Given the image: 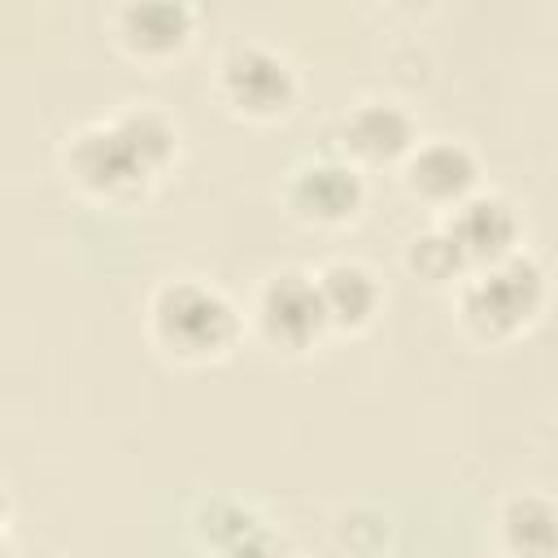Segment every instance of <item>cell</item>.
I'll use <instances>...</instances> for the list:
<instances>
[{
    "instance_id": "obj_6",
    "label": "cell",
    "mask_w": 558,
    "mask_h": 558,
    "mask_svg": "<svg viewBox=\"0 0 558 558\" xmlns=\"http://www.w3.org/2000/svg\"><path fill=\"white\" fill-rule=\"evenodd\" d=\"M283 205L305 227H344L366 205V179L344 157H310L288 170Z\"/></svg>"
},
{
    "instance_id": "obj_3",
    "label": "cell",
    "mask_w": 558,
    "mask_h": 558,
    "mask_svg": "<svg viewBox=\"0 0 558 558\" xmlns=\"http://www.w3.org/2000/svg\"><path fill=\"white\" fill-rule=\"evenodd\" d=\"M545 296H549L545 266L519 248L493 266L471 270L458 283V323L484 344H506L536 323Z\"/></svg>"
},
{
    "instance_id": "obj_9",
    "label": "cell",
    "mask_w": 558,
    "mask_h": 558,
    "mask_svg": "<svg viewBox=\"0 0 558 558\" xmlns=\"http://www.w3.org/2000/svg\"><path fill=\"white\" fill-rule=\"evenodd\" d=\"M440 227L449 231V240L458 244V253L466 257L471 270L493 266V262L519 253V231H523L514 205L501 192H475V196H466L462 205H453L445 214Z\"/></svg>"
},
{
    "instance_id": "obj_1",
    "label": "cell",
    "mask_w": 558,
    "mask_h": 558,
    "mask_svg": "<svg viewBox=\"0 0 558 558\" xmlns=\"http://www.w3.org/2000/svg\"><path fill=\"white\" fill-rule=\"evenodd\" d=\"M179 157V126L153 105H126L109 118L78 126L61 153L65 179L109 205L140 201L161 170Z\"/></svg>"
},
{
    "instance_id": "obj_7",
    "label": "cell",
    "mask_w": 558,
    "mask_h": 558,
    "mask_svg": "<svg viewBox=\"0 0 558 558\" xmlns=\"http://www.w3.org/2000/svg\"><path fill=\"white\" fill-rule=\"evenodd\" d=\"M336 144L344 161L362 166H405L418 148V126L405 105L397 100H357L336 122Z\"/></svg>"
},
{
    "instance_id": "obj_15",
    "label": "cell",
    "mask_w": 558,
    "mask_h": 558,
    "mask_svg": "<svg viewBox=\"0 0 558 558\" xmlns=\"http://www.w3.org/2000/svg\"><path fill=\"white\" fill-rule=\"evenodd\" d=\"M218 558H288V545H283V536H279L270 523H262V527L248 532L244 541L227 545Z\"/></svg>"
},
{
    "instance_id": "obj_14",
    "label": "cell",
    "mask_w": 558,
    "mask_h": 558,
    "mask_svg": "<svg viewBox=\"0 0 558 558\" xmlns=\"http://www.w3.org/2000/svg\"><path fill=\"white\" fill-rule=\"evenodd\" d=\"M262 523H266V519H262L253 506L235 501V497H209V501H201L196 514H192V532H196V541L209 545L214 554H222L227 545L244 541V536L257 532Z\"/></svg>"
},
{
    "instance_id": "obj_2",
    "label": "cell",
    "mask_w": 558,
    "mask_h": 558,
    "mask_svg": "<svg viewBox=\"0 0 558 558\" xmlns=\"http://www.w3.org/2000/svg\"><path fill=\"white\" fill-rule=\"evenodd\" d=\"M240 331H244V318L235 301L196 275L166 279L148 301V336L170 362H183V366L218 362L235 349Z\"/></svg>"
},
{
    "instance_id": "obj_4",
    "label": "cell",
    "mask_w": 558,
    "mask_h": 558,
    "mask_svg": "<svg viewBox=\"0 0 558 558\" xmlns=\"http://www.w3.org/2000/svg\"><path fill=\"white\" fill-rule=\"evenodd\" d=\"M296 70L283 52L257 44V39H244V44H231L222 57H218V74H214V92L218 100L235 113V118H248V122H270V118H283L292 105H296Z\"/></svg>"
},
{
    "instance_id": "obj_16",
    "label": "cell",
    "mask_w": 558,
    "mask_h": 558,
    "mask_svg": "<svg viewBox=\"0 0 558 558\" xmlns=\"http://www.w3.org/2000/svg\"><path fill=\"white\" fill-rule=\"evenodd\" d=\"M501 558H506V554H501Z\"/></svg>"
},
{
    "instance_id": "obj_11",
    "label": "cell",
    "mask_w": 558,
    "mask_h": 558,
    "mask_svg": "<svg viewBox=\"0 0 558 558\" xmlns=\"http://www.w3.org/2000/svg\"><path fill=\"white\" fill-rule=\"evenodd\" d=\"M314 283H318L331 331H362V327L375 323L384 288H379L371 266H362L353 257H331L314 270Z\"/></svg>"
},
{
    "instance_id": "obj_12",
    "label": "cell",
    "mask_w": 558,
    "mask_h": 558,
    "mask_svg": "<svg viewBox=\"0 0 558 558\" xmlns=\"http://www.w3.org/2000/svg\"><path fill=\"white\" fill-rule=\"evenodd\" d=\"M497 541L506 558H558V501L545 493H510L497 506Z\"/></svg>"
},
{
    "instance_id": "obj_5",
    "label": "cell",
    "mask_w": 558,
    "mask_h": 558,
    "mask_svg": "<svg viewBox=\"0 0 558 558\" xmlns=\"http://www.w3.org/2000/svg\"><path fill=\"white\" fill-rule=\"evenodd\" d=\"M253 327H257L262 344L275 353H292V357L310 353L331 331L314 275L296 270V266L266 275V283L253 296Z\"/></svg>"
},
{
    "instance_id": "obj_13",
    "label": "cell",
    "mask_w": 558,
    "mask_h": 558,
    "mask_svg": "<svg viewBox=\"0 0 558 558\" xmlns=\"http://www.w3.org/2000/svg\"><path fill=\"white\" fill-rule=\"evenodd\" d=\"M405 270L414 279L432 283V288H458L471 275L466 257L458 253V244L449 240L445 227H432V231L410 235V244H405Z\"/></svg>"
},
{
    "instance_id": "obj_10",
    "label": "cell",
    "mask_w": 558,
    "mask_h": 558,
    "mask_svg": "<svg viewBox=\"0 0 558 558\" xmlns=\"http://www.w3.org/2000/svg\"><path fill=\"white\" fill-rule=\"evenodd\" d=\"M192 26H196V13L192 4H179V0H135L113 13L118 44L140 61H166L183 52L192 39Z\"/></svg>"
},
{
    "instance_id": "obj_8",
    "label": "cell",
    "mask_w": 558,
    "mask_h": 558,
    "mask_svg": "<svg viewBox=\"0 0 558 558\" xmlns=\"http://www.w3.org/2000/svg\"><path fill=\"white\" fill-rule=\"evenodd\" d=\"M401 183L427 209L449 214L453 205H462L466 196L480 192V157L471 144L449 140V135L418 140V148L401 166Z\"/></svg>"
}]
</instances>
